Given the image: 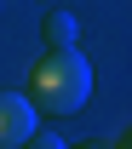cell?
Here are the masks:
<instances>
[{
	"instance_id": "cell-1",
	"label": "cell",
	"mask_w": 132,
	"mask_h": 149,
	"mask_svg": "<svg viewBox=\"0 0 132 149\" xmlns=\"http://www.w3.org/2000/svg\"><path fill=\"white\" fill-rule=\"evenodd\" d=\"M29 97L46 115H80L92 103V63L80 46H46L29 69Z\"/></svg>"
},
{
	"instance_id": "cell-2",
	"label": "cell",
	"mask_w": 132,
	"mask_h": 149,
	"mask_svg": "<svg viewBox=\"0 0 132 149\" xmlns=\"http://www.w3.org/2000/svg\"><path fill=\"white\" fill-rule=\"evenodd\" d=\"M40 132V109L23 92H0V149H23Z\"/></svg>"
},
{
	"instance_id": "cell-3",
	"label": "cell",
	"mask_w": 132,
	"mask_h": 149,
	"mask_svg": "<svg viewBox=\"0 0 132 149\" xmlns=\"http://www.w3.org/2000/svg\"><path fill=\"white\" fill-rule=\"evenodd\" d=\"M40 40H46V46H75L80 40L75 12H46V17H40Z\"/></svg>"
},
{
	"instance_id": "cell-4",
	"label": "cell",
	"mask_w": 132,
	"mask_h": 149,
	"mask_svg": "<svg viewBox=\"0 0 132 149\" xmlns=\"http://www.w3.org/2000/svg\"><path fill=\"white\" fill-rule=\"evenodd\" d=\"M121 149H132V132H126V138H121Z\"/></svg>"
}]
</instances>
